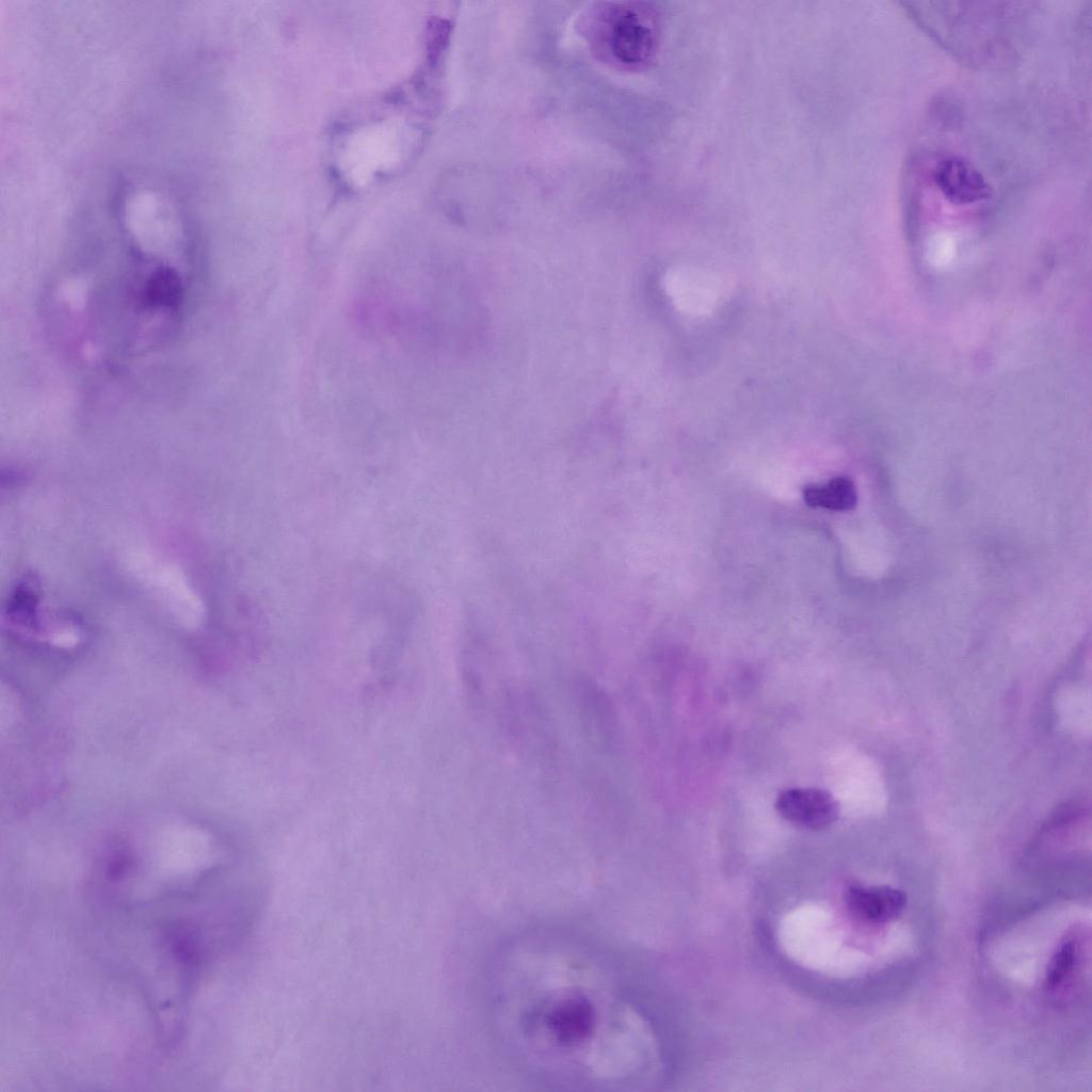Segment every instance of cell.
I'll return each mask as SVG.
<instances>
[{"label":"cell","mask_w":1092,"mask_h":1092,"mask_svg":"<svg viewBox=\"0 0 1092 1092\" xmlns=\"http://www.w3.org/2000/svg\"><path fill=\"white\" fill-rule=\"evenodd\" d=\"M847 912L863 924H882L896 918L903 910L905 897L898 889L887 886L866 887L854 885L845 894Z\"/></svg>","instance_id":"obj_7"},{"label":"cell","mask_w":1092,"mask_h":1092,"mask_svg":"<svg viewBox=\"0 0 1092 1092\" xmlns=\"http://www.w3.org/2000/svg\"><path fill=\"white\" fill-rule=\"evenodd\" d=\"M664 287L677 309L691 316L710 314L722 295L720 278L695 267L672 269L664 277Z\"/></svg>","instance_id":"obj_3"},{"label":"cell","mask_w":1092,"mask_h":1092,"mask_svg":"<svg viewBox=\"0 0 1092 1092\" xmlns=\"http://www.w3.org/2000/svg\"><path fill=\"white\" fill-rule=\"evenodd\" d=\"M486 1013L505 1059L559 1089L632 1091L655 1083L656 1025L619 951L576 931L507 940L485 981Z\"/></svg>","instance_id":"obj_1"},{"label":"cell","mask_w":1092,"mask_h":1092,"mask_svg":"<svg viewBox=\"0 0 1092 1092\" xmlns=\"http://www.w3.org/2000/svg\"><path fill=\"white\" fill-rule=\"evenodd\" d=\"M805 502L810 507L834 511H848L855 507L857 493L853 482L846 477H837L824 485L809 486L804 491Z\"/></svg>","instance_id":"obj_8"},{"label":"cell","mask_w":1092,"mask_h":1092,"mask_svg":"<svg viewBox=\"0 0 1092 1092\" xmlns=\"http://www.w3.org/2000/svg\"><path fill=\"white\" fill-rule=\"evenodd\" d=\"M1076 943L1073 940L1064 942L1051 959L1047 973V985L1050 990L1060 986L1074 969L1077 960Z\"/></svg>","instance_id":"obj_10"},{"label":"cell","mask_w":1092,"mask_h":1092,"mask_svg":"<svg viewBox=\"0 0 1092 1092\" xmlns=\"http://www.w3.org/2000/svg\"><path fill=\"white\" fill-rule=\"evenodd\" d=\"M933 179L943 195L960 206L985 200L991 195L990 184L983 175L959 156L941 159L933 170Z\"/></svg>","instance_id":"obj_6"},{"label":"cell","mask_w":1092,"mask_h":1092,"mask_svg":"<svg viewBox=\"0 0 1092 1092\" xmlns=\"http://www.w3.org/2000/svg\"><path fill=\"white\" fill-rule=\"evenodd\" d=\"M775 808L786 821L807 830H823L834 823L839 814L836 800L820 788L782 790L776 797Z\"/></svg>","instance_id":"obj_4"},{"label":"cell","mask_w":1092,"mask_h":1092,"mask_svg":"<svg viewBox=\"0 0 1092 1092\" xmlns=\"http://www.w3.org/2000/svg\"><path fill=\"white\" fill-rule=\"evenodd\" d=\"M144 303L152 308H174L180 302L182 285L177 273L159 268L151 273L144 287Z\"/></svg>","instance_id":"obj_9"},{"label":"cell","mask_w":1092,"mask_h":1092,"mask_svg":"<svg viewBox=\"0 0 1092 1092\" xmlns=\"http://www.w3.org/2000/svg\"><path fill=\"white\" fill-rule=\"evenodd\" d=\"M581 29L600 60L626 70L645 67L659 44L658 15L641 2L595 4L583 16Z\"/></svg>","instance_id":"obj_2"},{"label":"cell","mask_w":1092,"mask_h":1092,"mask_svg":"<svg viewBox=\"0 0 1092 1092\" xmlns=\"http://www.w3.org/2000/svg\"><path fill=\"white\" fill-rule=\"evenodd\" d=\"M575 698L581 725L591 742L604 750L613 749L619 740V722L605 690L581 678L575 684Z\"/></svg>","instance_id":"obj_5"}]
</instances>
